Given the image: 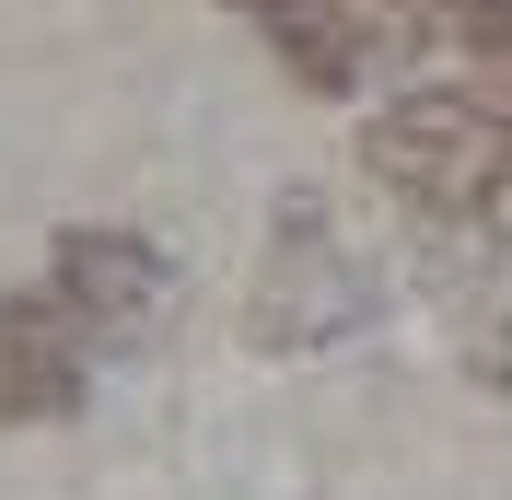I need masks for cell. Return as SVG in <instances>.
I'll return each mask as SVG.
<instances>
[{"mask_svg":"<svg viewBox=\"0 0 512 500\" xmlns=\"http://www.w3.org/2000/svg\"><path fill=\"white\" fill-rule=\"evenodd\" d=\"M280 47H291V70H303L315 94H350L361 82V24L338 0H280Z\"/></svg>","mask_w":512,"mask_h":500,"instance_id":"obj_3","label":"cell"},{"mask_svg":"<svg viewBox=\"0 0 512 500\" xmlns=\"http://www.w3.org/2000/svg\"><path fill=\"white\" fill-rule=\"evenodd\" d=\"M35 407H70V361H47L35 314H0V419H35Z\"/></svg>","mask_w":512,"mask_h":500,"instance_id":"obj_4","label":"cell"},{"mask_svg":"<svg viewBox=\"0 0 512 500\" xmlns=\"http://www.w3.org/2000/svg\"><path fill=\"white\" fill-rule=\"evenodd\" d=\"M59 303L94 314L105 338H128V326L163 303V268H152V245H128V233H70L59 245Z\"/></svg>","mask_w":512,"mask_h":500,"instance_id":"obj_2","label":"cell"},{"mask_svg":"<svg viewBox=\"0 0 512 500\" xmlns=\"http://www.w3.org/2000/svg\"><path fill=\"white\" fill-rule=\"evenodd\" d=\"M373 175L396 198H419V210H489V198L512 187V117L478 94H396L373 117Z\"/></svg>","mask_w":512,"mask_h":500,"instance_id":"obj_1","label":"cell"}]
</instances>
